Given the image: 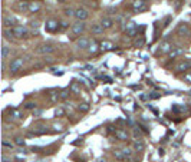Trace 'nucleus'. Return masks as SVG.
Here are the masks:
<instances>
[{"instance_id":"f257e3e1","label":"nucleus","mask_w":191,"mask_h":162,"mask_svg":"<svg viewBox=\"0 0 191 162\" xmlns=\"http://www.w3.org/2000/svg\"><path fill=\"white\" fill-rule=\"evenodd\" d=\"M45 30L47 33H56L57 30H60V24L56 19H47L45 23Z\"/></svg>"},{"instance_id":"f03ea898","label":"nucleus","mask_w":191,"mask_h":162,"mask_svg":"<svg viewBox=\"0 0 191 162\" xmlns=\"http://www.w3.org/2000/svg\"><path fill=\"white\" fill-rule=\"evenodd\" d=\"M11 30H13V36H14V37H17V39L27 37V34H29V30H27V27H26V26H22V24H17V26H14Z\"/></svg>"},{"instance_id":"7ed1b4c3","label":"nucleus","mask_w":191,"mask_h":162,"mask_svg":"<svg viewBox=\"0 0 191 162\" xmlns=\"http://www.w3.org/2000/svg\"><path fill=\"white\" fill-rule=\"evenodd\" d=\"M131 9L134 13H141V11H145L148 9V4H146V0H134L132 4H131Z\"/></svg>"},{"instance_id":"20e7f679","label":"nucleus","mask_w":191,"mask_h":162,"mask_svg":"<svg viewBox=\"0 0 191 162\" xmlns=\"http://www.w3.org/2000/svg\"><path fill=\"white\" fill-rule=\"evenodd\" d=\"M23 63H24V60H23V57H16V59H13L10 62V66H9V69H10V73L11 75H14V73H17L20 69L23 67Z\"/></svg>"},{"instance_id":"39448f33","label":"nucleus","mask_w":191,"mask_h":162,"mask_svg":"<svg viewBox=\"0 0 191 162\" xmlns=\"http://www.w3.org/2000/svg\"><path fill=\"white\" fill-rule=\"evenodd\" d=\"M191 69V60H188V59H184V60H181V62H178L177 65H175V67H174V70L177 72V73H181V72H188Z\"/></svg>"},{"instance_id":"423d86ee","label":"nucleus","mask_w":191,"mask_h":162,"mask_svg":"<svg viewBox=\"0 0 191 162\" xmlns=\"http://www.w3.org/2000/svg\"><path fill=\"white\" fill-rule=\"evenodd\" d=\"M3 26L6 29H13L14 26H17V20L13 14H4L3 17Z\"/></svg>"},{"instance_id":"0eeeda50","label":"nucleus","mask_w":191,"mask_h":162,"mask_svg":"<svg viewBox=\"0 0 191 162\" xmlns=\"http://www.w3.org/2000/svg\"><path fill=\"white\" fill-rule=\"evenodd\" d=\"M88 17H89V11L86 10L85 7H79V9L75 10V19L78 22H85Z\"/></svg>"},{"instance_id":"6e6552de","label":"nucleus","mask_w":191,"mask_h":162,"mask_svg":"<svg viewBox=\"0 0 191 162\" xmlns=\"http://www.w3.org/2000/svg\"><path fill=\"white\" fill-rule=\"evenodd\" d=\"M72 34L73 36H79V34H82V33L86 30V24L85 22H76L75 24H72Z\"/></svg>"},{"instance_id":"1a4fd4ad","label":"nucleus","mask_w":191,"mask_h":162,"mask_svg":"<svg viewBox=\"0 0 191 162\" xmlns=\"http://www.w3.org/2000/svg\"><path fill=\"white\" fill-rule=\"evenodd\" d=\"M50 130L47 129L46 125H34L33 129L30 130V135H34V136H40V135H45V133H49Z\"/></svg>"},{"instance_id":"9d476101","label":"nucleus","mask_w":191,"mask_h":162,"mask_svg":"<svg viewBox=\"0 0 191 162\" xmlns=\"http://www.w3.org/2000/svg\"><path fill=\"white\" fill-rule=\"evenodd\" d=\"M36 52L40 54H49V53H53V52H55V47H53V44L45 43V44H40V46L36 49Z\"/></svg>"},{"instance_id":"9b49d317","label":"nucleus","mask_w":191,"mask_h":162,"mask_svg":"<svg viewBox=\"0 0 191 162\" xmlns=\"http://www.w3.org/2000/svg\"><path fill=\"white\" fill-rule=\"evenodd\" d=\"M177 34L178 36H190L191 34V29L187 23H180L177 26Z\"/></svg>"},{"instance_id":"f8f14e48","label":"nucleus","mask_w":191,"mask_h":162,"mask_svg":"<svg viewBox=\"0 0 191 162\" xmlns=\"http://www.w3.org/2000/svg\"><path fill=\"white\" fill-rule=\"evenodd\" d=\"M174 47H172V43L168 42V40H165V42H162V43L159 44V49H158V54H165V53H169L171 50H172Z\"/></svg>"},{"instance_id":"ddd939ff","label":"nucleus","mask_w":191,"mask_h":162,"mask_svg":"<svg viewBox=\"0 0 191 162\" xmlns=\"http://www.w3.org/2000/svg\"><path fill=\"white\" fill-rule=\"evenodd\" d=\"M89 43H90V40L89 39H86V37H79V39H76V42H75L76 47L80 49V50L88 49V47H89Z\"/></svg>"},{"instance_id":"4468645a","label":"nucleus","mask_w":191,"mask_h":162,"mask_svg":"<svg viewBox=\"0 0 191 162\" xmlns=\"http://www.w3.org/2000/svg\"><path fill=\"white\" fill-rule=\"evenodd\" d=\"M90 32H92V34L99 36V34H102V33L105 32V29H103V26H102L101 23H93L90 26Z\"/></svg>"},{"instance_id":"2eb2a0df","label":"nucleus","mask_w":191,"mask_h":162,"mask_svg":"<svg viewBox=\"0 0 191 162\" xmlns=\"http://www.w3.org/2000/svg\"><path fill=\"white\" fill-rule=\"evenodd\" d=\"M40 9H42V4L39 1H36V0L29 1V13H37V11H40Z\"/></svg>"},{"instance_id":"dca6fc26","label":"nucleus","mask_w":191,"mask_h":162,"mask_svg":"<svg viewBox=\"0 0 191 162\" xmlns=\"http://www.w3.org/2000/svg\"><path fill=\"white\" fill-rule=\"evenodd\" d=\"M113 135H115V138L118 140H128V133H126V130L124 129H115V132H113Z\"/></svg>"},{"instance_id":"f3484780","label":"nucleus","mask_w":191,"mask_h":162,"mask_svg":"<svg viewBox=\"0 0 191 162\" xmlns=\"http://www.w3.org/2000/svg\"><path fill=\"white\" fill-rule=\"evenodd\" d=\"M99 49H101L102 52H109V50H113L115 49V46H113L109 40H103L99 43Z\"/></svg>"},{"instance_id":"a211bd4d","label":"nucleus","mask_w":191,"mask_h":162,"mask_svg":"<svg viewBox=\"0 0 191 162\" xmlns=\"http://www.w3.org/2000/svg\"><path fill=\"white\" fill-rule=\"evenodd\" d=\"M101 24L103 26V29L106 30V29H111L113 26V20L111 19V17H108V16H103L101 19Z\"/></svg>"},{"instance_id":"6ab92c4d","label":"nucleus","mask_w":191,"mask_h":162,"mask_svg":"<svg viewBox=\"0 0 191 162\" xmlns=\"http://www.w3.org/2000/svg\"><path fill=\"white\" fill-rule=\"evenodd\" d=\"M98 50H101V49H99V44L96 43V40H90L89 47H88V53H89V54H95Z\"/></svg>"},{"instance_id":"aec40b11","label":"nucleus","mask_w":191,"mask_h":162,"mask_svg":"<svg viewBox=\"0 0 191 162\" xmlns=\"http://www.w3.org/2000/svg\"><path fill=\"white\" fill-rule=\"evenodd\" d=\"M132 148H134V151L141 152V151L145 149V143H144L141 139H136V140H134V143H132Z\"/></svg>"},{"instance_id":"412c9836","label":"nucleus","mask_w":191,"mask_h":162,"mask_svg":"<svg viewBox=\"0 0 191 162\" xmlns=\"http://www.w3.org/2000/svg\"><path fill=\"white\" fill-rule=\"evenodd\" d=\"M16 9L19 11H29V3L27 1H17V4H16Z\"/></svg>"},{"instance_id":"4be33fe9","label":"nucleus","mask_w":191,"mask_h":162,"mask_svg":"<svg viewBox=\"0 0 191 162\" xmlns=\"http://www.w3.org/2000/svg\"><path fill=\"white\" fill-rule=\"evenodd\" d=\"M7 112H9V115H10L11 118H14V119H20V118H23V115H22V112L20 110H17V109H11V108H9L7 109Z\"/></svg>"},{"instance_id":"5701e85b","label":"nucleus","mask_w":191,"mask_h":162,"mask_svg":"<svg viewBox=\"0 0 191 162\" xmlns=\"http://www.w3.org/2000/svg\"><path fill=\"white\" fill-rule=\"evenodd\" d=\"M182 53H184V50H182L181 47H174V49L169 52V57H171V59H175L177 56H180V54H182Z\"/></svg>"},{"instance_id":"b1692460","label":"nucleus","mask_w":191,"mask_h":162,"mask_svg":"<svg viewBox=\"0 0 191 162\" xmlns=\"http://www.w3.org/2000/svg\"><path fill=\"white\" fill-rule=\"evenodd\" d=\"M69 89H70V92H72V93H75V95L80 93V85H79L78 82H72V83H70V86H69Z\"/></svg>"},{"instance_id":"393cba45","label":"nucleus","mask_w":191,"mask_h":162,"mask_svg":"<svg viewBox=\"0 0 191 162\" xmlns=\"http://www.w3.org/2000/svg\"><path fill=\"white\" fill-rule=\"evenodd\" d=\"M113 156H115V159H118V161H125V159H126L122 149H115V151H113Z\"/></svg>"},{"instance_id":"a878e982","label":"nucleus","mask_w":191,"mask_h":162,"mask_svg":"<svg viewBox=\"0 0 191 162\" xmlns=\"http://www.w3.org/2000/svg\"><path fill=\"white\" fill-rule=\"evenodd\" d=\"M182 82H185V83H188V85H191V70H188V72H185L184 75H182Z\"/></svg>"},{"instance_id":"bb28decb","label":"nucleus","mask_w":191,"mask_h":162,"mask_svg":"<svg viewBox=\"0 0 191 162\" xmlns=\"http://www.w3.org/2000/svg\"><path fill=\"white\" fill-rule=\"evenodd\" d=\"M70 93H72L70 89H65V90H62L59 95H60V99H62V100H65V99H67V97L70 96Z\"/></svg>"},{"instance_id":"cd10ccee","label":"nucleus","mask_w":191,"mask_h":162,"mask_svg":"<svg viewBox=\"0 0 191 162\" xmlns=\"http://www.w3.org/2000/svg\"><path fill=\"white\" fill-rule=\"evenodd\" d=\"M63 14H65L66 17H75V10L70 9V7H66V9L63 10Z\"/></svg>"},{"instance_id":"c85d7f7f","label":"nucleus","mask_w":191,"mask_h":162,"mask_svg":"<svg viewBox=\"0 0 191 162\" xmlns=\"http://www.w3.org/2000/svg\"><path fill=\"white\" fill-rule=\"evenodd\" d=\"M132 135H134V139H141V135H142V130L139 129V128H134V132H132Z\"/></svg>"},{"instance_id":"c756f323","label":"nucleus","mask_w":191,"mask_h":162,"mask_svg":"<svg viewBox=\"0 0 191 162\" xmlns=\"http://www.w3.org/2000/svg\"><path fill=\"white\" fill-rule=\"evenodd\" d=\"M78 110L79 112H88V110H89V105H88V103H79Z\"/></svg>"},{"instance_id":"7c9ffc66","label":"nucleus","mask_w":191,"mask_h":162,"mask_svg":"<svg viewBox=\"0 0 191 162\" xmlns=\"http://www.w3.org/2000/svg\"><path fill=\"white\" fill-rule=\"evenodd\" d=\"M7 56H9V47L4 44V46L1 47V57H3V60L7 59Z\"/></svg>"},{"instance_id":"2f4dec72","label":"nucleus","mask_w":191,"mask_h":162,"mask_svg":"<svg viewBox=\"0 0 191 162\" xmlns=\"http://www.w3.org/2000/svg\"><path fill=\"white\" fill-rule=\"evenodd\" d=\"M146 96L151 100V99H158V97H161V93H159V92H149Z\"/></svg>"},{"instance_id":"473e14b6","label":"nucleus","mask_w":191,"mask_h":162,"mask_svg":"<svg viewBox=\"0 0 191 162\" xmlns=\"http://www.w3.org/2000/svg\"><path fill=\"white\" fill-rule=\"evenodd\" d=\"M144 43H145V39H144L142 36H139V39H136L134 44H135V47H141Z\"/></svg>"},{"instance_id":"72a5a7b5","label":"nucleus","mask_w":191,"mask_h":162,"mask_svg":"<svg viewBox=\"0 0 191 162\" xmlns=\"http://www.w3.org/2000/svg\"><path fill=\"white\" fill-rule=\"evenodd\" d=\"M34 108H36L34 102H26L24 103V109H27V110H34Z\"/></svg>"},{"instance_id":"f704fd0d","label":"nucleus","mask_w":191,"mask_h":162,"mask_svg":"<svg viewBox=\"0 0 191 162\" xmlns=\"http://www.w3.org/2000/svg\"><path fill=\"white\" fill-rule=\"evenodd\" d=\"M65 115V109L63 108H56L55 109V116H63Z\"/></svg>"},{"instance_id":"c9c22d12","label":"nucleus","mask_w":191,"mask_h":162,"mask_svg":"<svg viewBox=\"0 0 191 162\" xmlns=\"http://www.w3.org/2000/svg\"><path fill=\"white\" fill-rule=\"evenodd\" d=\"M122 152H124L125 158L128 159V158H131V155H132V151L129 149V148H122Z\"/></svg>"},{"instance_id":"e433bc0d","label":"nucleus","mask_w":191,"mask_h":162,"mask_svg":"<svg viewBox=\"0 0 191 162\" xmlns=\"http://www.w3.org/2000/svg\"><path fill=\"white\" fill-rule=\"evenodd\" d=\"M14 143H16V145H19V146H24V143H26V142H24V139H23V138H19V136H17V138H14Z\"/></svg>"},{"instance_id":"4c0bfd02","label":"nucleus","mask_w":191,"mask_h":162,"mask_svg":"<svg viewBox=\"0 0 191 162\" xmlns=\"http://www.w3.org/2000/svg\"><path fill=\"white\" fill-rule=\"evenodd\" d=\"M53 133H60V132H63V128H62V125H53V130H52Z\"/></svg>"},{"instance_id":"58836bf2","label":"nucleus","mask_w":191,"mask_h":162,"mask_svg":"<svg viewBox=\"0 0 191 162\" xmlns=\"http://www.w3.org/2000/svg\"><path fill=\"white\" fill-rule=\"evenodd\" d=\"M59 24H60V30H65V29L69 27V23L65 22V20H63V22H59Z\"/></svg>"},{"instance_id":"ea45409f","label":"nucleus","mask_w":191,"mask_h":162,"mask_svg":"<svg viewBox=\"0 0 191 162\" xmlns=\"http://www.w3.org/2000/svg\"><path fill=\"white\" fill-rule=\"evenodd\" d=\"M138 128H139V129L142 130L144 133H148V132H149V130L146 129V128H145V126H144V125H142V123H138Z\"/></svg>"},{"instance_id":"a19ab883","label":"nucleus","mask_w":191,"mask_h":162,"mask_svg":"<svg viewBox=\"0 0 191 162\" xmlns=\"http://www.w3.org/2000/svg\"><path fill=\"white\" fill-rule=\"evenodd\" d=\"M3 146H6V148H13V145H11V143H9V142H7V140H3Z\"/></svg>"},{"instance_id":"79ce46f5","label":"nucleus","mask_w":191,"mask_h":162,"mask_svg":"<svg viewBox=\"0 0 191 162\" xmlns=\"http://www.w3.org/2000/svg\"><path fill=\"white\" fill-rule=\"evenodd\" d=\"M158 153H159V155L162 156V155H164V149H158Z\"/></svg>"},{"instance_id":"37998d69","label":"nucleus","mask_w":191,"mask_h":162,"mask_svg":"<svg viewBox=\"0 0 191 162\" xmlns=\"http://www.w3.org/2000/svg\"><path fill=\"white\" fill-rule=\"evenodd\" d=\"M96 162H106V161H105V159H102V158H101V159H98Z\"/></svg>"},{"instance_id":"c03bdc74","label":"nucleus","mask_w":191,"mask_h":162,"mask_svg":"<svg viewBox=\"0 0 191 162\" xmlns=\"http://www.w3.org/2000/svg\"><path fill=\"white\" fill-rule=\"evenodd\" d=\"M190 95H191V90H190Z\"/></svg>"}]
</instances>
